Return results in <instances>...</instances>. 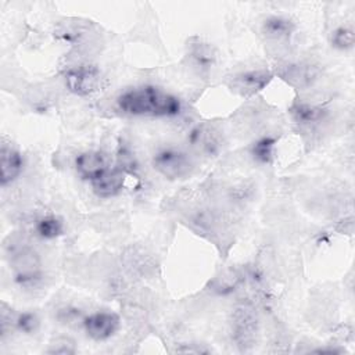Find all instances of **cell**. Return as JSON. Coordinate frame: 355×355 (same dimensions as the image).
I'll list each match as a JSON object with an SVG mask.
<instances>
[{
  "label": "cell",
  "instance_id": "6da1fadb",
  "mask_svg": "<svg viewBox=\"0 0 355 355\" xmlns=\"http://www.w3.org/2000/svg\"><path fill=\"white\" fill-rule=\"evenodd\" d=\"M116 103L125 114L139 116H176L182 111V104L176 96L151 85L123 92Z\"/></svg>",
  "mask_w": 355,
  "mask_h": 355
},
{
  "label": "cell",
  "instance_id": "7a4b0ae2",
  "mask_svg": "<svg viewBox=\"0 0 355 355\" xmlns=\"http://www.w3.org/2000/svg\"><path fill=\"white\" fill-rule=\"evenodd\" d=\"M8 263L15 282L21 286H33L42 277V258L39 252L28 244H18L10 248Z\"/></svg>",
  "mask_w": 355,
  "mask_h": 355
},
{
  "label": "cell",
  "instance_id": "3957f363",
  "mask_svg": "<svg viewBox=\"0 0 355 355\" xmlns=\"http://www.w3.org/2000/svg\"><path fill=\"white\" fill-rule=\"evenodd\" d=\"M154 169L169 180L187 178L194 165L186 151L178 147H162L153 155Z\"/></svg>",
  "mask_w": 355,
  "mask_h": 355
},
{
  "label": "cell",
  "instance_id": "277c9868",
  "mask_svg": "<svg viewBox=\"0 0 355 355\" xmlns=\"http://www.w3.org/2000/svg\"><path fill=\"white\" fill-rule=\"evenodd\" d=\"M233 340L241 349L251 348L258 337L259 320L257 312L250 305H239L232 313Z\"/></svg>",
  "mask_w": 355,
  "mask_h": 355
},
{
  "label": "cell",
  "instance_id": "5b68a950",
  "mask_svg": "<svg viewBox=\"0 0 355 355\" xmlns=\"http://www.w3.org/2000/svg\"><path fill=\"white\" fill-rule=\"evenodd\" d=\"M273 73L265 68L247 69L229 78L227 86L241 97H251L269 85Z\"/></svg>",
  "mask_w": 355,
  "mask_h": 355
},
{
  "label": "cell",
  "instance_id": "8992f818",
  "mask_svg": "<svg viewBox=\"0 0 355 355\" xmlns=\"http://www.w3.org/2000/svg\"><path fill=\"white\" fill-rule=\"evenodd\" d=\"M100 71L92 65H79L65 73L68 90L76 96H90L101 87Z\"/></svg>",
  "mask_w": 355,
  "mask_h": 355
},
{
  "label": "cell",
  "instance_id": "52a82bcc",
  "mask_svg": "<svg viewBox=\"0 0 355 355\" xmlns=\"http://www.w3.org/2000/svg\"><path fill=\"white\" fill-rule=\"evenodd\" d=\"M279 76L295 89H308L319 76L318 65L308 61L284 62L277 68Z\"/></svg>",
  "mask_w": 355,
  "mask_h": 355
},
{
  "label": "cell",
  "instance_id": "ba28073f",
  "mask_svg": "<svg viewBox=\"0 0 355 355\" xmlns=\"http://www.w3.org/2000/svg\"><path fill=\"white\" fill-rule=\"evenodd\" d=\"M119 316L114 312L97 311L85 316L82 327L87 337L96 341H104L112 337L119 329Z\"/></svg>",
  "mask_w": 355,
  "mask_h": 355
},
{
  "label": "cell",
  "instance_id": "9c48e42d",
  "mask_svg": "<svg viewBox=\"0 0 355 355\" xmlns=\"http://www.w3.org/2000/svg\"><path fill=\"white\" fill-rule=\"evenodd\" d=\"M191 146L204 155H215L222 147V133L211 123L197 125L189 136Z\"/></svg>",
  "mask_w": 355,
  "mask_h": 355
},
{
  "label": "cell",
  "instance_id": "30bf717a",
  "mask_svg": "<svg viewBox=\"0 0 355 355\" xmlns=\"http://www.w3.org/2000/svg\"><path fill=\"white\" fill-rule=\"evenodd\" d=\"M295 31L294 22L283 15H269L261 24V33L268 43L286 44Z\"/></svg>",
  "mask_w": 355,
  "mask_h": 355
},
{
  "label": "cell",
  "instance_id": "8fae6325",
  "mask_svg": "<svg viewBox=\"0 0 355 355\" xmlns=\"http://www.w3.org/2000/svg\"><path fill=\"white\" fill-rule=\"evenodd\" d=\"M293 121L304 130H311L318 128L327 116V110L315 103L297 101L290 108Z\"/></svg>",
  "mask_w": 355,
  "mask_h": 355
},
{
  "label": "cell",
  "instance_id": "7c38bea8",
  "mask_svg": "<svg viewBox=\"0 0 355 355\" xmlns=\"http://www.w3.org/2000/svg\"><path fill=\"white\" fill-rule=\"evenodd\" d=\"M187 57L191 67L201 75H208L216 65V51L209 43L194 40L187 47Z\"/></svg>",
  "mask_w": 355,
  "mask_h": 355
},
{
  "label": "cell",
  "instance_id": "4fadbf2b",
  "mask_svg": "<svg viewBox=\"0 0 355 355\" xmlns=\"http://www.w3.org/2000/svg\"><path fill=\"white\" fill-rule=\"evenodd\" d=\"M107 155L97 150L83 151L75 158V169L82 179L93 180L98 175H101L105 169H108Z\"/></svg>",
  "mask_w": 355,
  "mask_h": 355
},
{
  "label": "cell",
  "instance_id": "5bb4252c",
  "mask_svg": "<svg viewBox=\"0 0 355 355\" xmlns=\"http://www.w3.org/2000/svg\"><path fill=\"white\" fill-rule=\"evenodd\" d=\"M24 159L21 153L11 144L1 143L0 147V182L1 186L12 183L22 172Z\"/></svg>",
  "mask_w": 355,
  "mask_h": 355
},
{
  "label": "cell",
  "instance_id": "9a60e30c",
  "mask_svg": "<svg viewBox=\"0 0 355 355\" xmlns=\"http://www.w3.org/2000/svg\"><path fill=\"white\" fill-rule=\"evenodd\" d=\"M90 183L96 196L110 198L122 191L125 184V173L119 168H108Z\"/></svg>",
  "mask_w": 355,
  "mask_h": 355
},
{
  "label": "cell",
  "instance_id": "2e32d148",
  "mask_svg": "<svg viewBox=\"0 0 355 355\" xmlns=\"http://www.w3.org/2000/svg\"><path fill=\"white\" fill-rule=\"evenodd\" d=\"M10 323L11 327L17 329L24 334H35L40 327V319L35 312L24 311L17 313H10L8 316L3 312L1 313V324Z\"/></svg>",
  "mask_w": 355,
  "mask_h": 355
},
{
  "label": "cell",
  "instance_id": "e0dca14e",
  "mask_svg": "<svg viewBox=\"0 0 355 355\" xmlns=\"http://www.w3.org/2000/svg\"><path fill=\"white\" fill-rule=\"evenodd\" d=\"M243 277L244 276L239 269H226L212 280L211 288L219 295H227L237 290V287L243 283Z\"/></svg>",
  "mask_w": 355,
  "mask_h": 355
},
{
  "label": "cell",
  "instance_id": "ac0fdd59",
  "mask_svg": "<svg viewBox=\"0 0 355 355\" xmlns=\"http://www.w3.org/2000/svg\"><path fill=\"white\" fill-rule=\"evenodd\" d=\"M35 232L39 237L51 240V239H55L62 234L64 226H62L61 219H58L57 216H53V215H47V216H42L36 220Z\"/></svg>",
  "mask_w": 355,
  "mask_h": 355
},
{
  "label": "cell",
  "instance_id": "d6986e66",
  "mask_svg": "<svg viewBox=\"0 0 355 355\" xmlns=\"http://www.w3.org/2000/svg\"><path fill=\"white\" fill-rule=\"evenodd\" d=\"M276 139L263 136L251 146V155L259 164H269L275 157Z\"/></svg>",
  "mask_w": 355,
  "mask_h": 355
},
{
  "label": "cell",
  "instance_id": "ffe728a7",
  "mask_svg": "<svg viewBox=\"0 0 355 355\" xmlns=\"http://www.w3.org/2000/svg\"><path fill=\"white\" fill-rule=\"evenodd\" d=\"M355 43V32L351 25H338L330 33V44L337 50H349Z\"/></svg>",
  "mask_w": 355,
  "mask_h": 355
},
{
  "label": "cell",
  "instance_id": "44dd1931",
  "mask_svg": "<svg viewBox=\"0 0 355 355\" xmlns=\"http://www.w3.org/2000/svg\"><path fill=\"white\" fill-rule=\"evenodd\" d=\"M47 354H57V355H72L76 352V345L75 341L69 337L61 336L54 338L46 351Z\"/></svg>",
  "mask_w": 355,
  "mask_h": 355
},
{
  "label": "cell",
  "instance_id": "7402d4cb",
  "mask_svg": "<svg viewBox=\"0 0 355 355\" xmlns=\"http://www.w3.org/2000/svg\"><path fill=\"white\" fill-rule=\"evenodd\" d=\"M57 319L62 323V324H67V326H72V324H76V323H80L83 322L85 316L80 313V311L75 306H71V305H67V306H62L58 309L57 312Z\"/></svg>",
  "mask_w": 355,
  "mask_h": 355
}]
</instances>
